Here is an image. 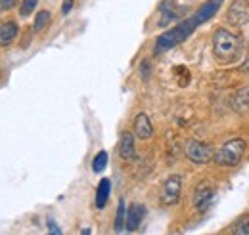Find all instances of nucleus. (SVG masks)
<instances>
[{
    "mask_svg": "<svg viewBox=\"0 0 249 235\" xmlns=\"http://www.w3.org/2000/svg\"><path fill=\"white\" fill-rule=\"evenodd\" d=\"M180 193H182V178L178 174H171L163 182V187H161V193H159V201H161V205L171 206L180 199Z\"/></svg>",
    "mask_w": 249,
    "mask_h": 235,
    "instance_id": "4",
    "label": "nucleus"
},
{
    "mask_svg": "<svg viewBox=\"0 0 249 235\" xmlns=\"http://www.w3.org/2000/svg\"><path fill=\"white\" fill-rule=\"evenodd\" d=\"M244 153H246V140L234 138V140L222 144L213 153V161L218 167H236V165H240Z\"/></svg>",
    "mask_w": 249,
    "mask_h": 235,
    "instance_id": "3",
    "label": "nucleus"
},
{
    "mask_svg": "<svg viewBox=\"0 0 249 235\" xmlns=\"http://www.w3.org/2000/svg\"><path fill=\"white\" fill-rule=\"evenodd\" d=\"M226 19L230 25L244 27L249 23V0H234L228 8Z\"/></svg>",
    "mask_w": 249,
    "mask_h": 235,
    "instance_id": "7",
    "label": "nucleus"
},
{
    "mask_svg": "<svg viewBox=\"0 0 249 235\" xmlns=\"http://www.w3.org/2000/svg\"><path fill=\"white\" fill-rule=\"evenodd\" d=\"M222 2H224V0H205V2L196 10L194 16H190V17H186V19H182L178 25H175L173 29L165 31V33L157 38L156 50H154V52L159 56V54H163V52H167V50L178 46L180 42H184L188 36L197 29L199 25H203L205 21H209L211 17L217 16V12L220 10Z\"/></svg>",
    "mask_w": 249,
    "mask_h": 235,
    "instance_id": "1",
    "label": "nucleus"
},
{
    "mask_svg": "<svg viewBox=\"0 0 249 235\" xmlns=\"http://www.w3.org/2000/svg\"><path fill=\"white\" fill-rule=\"evenodd\" d=\"M184 151H186V157L194 165H205V163H209L213 159V149L207 146V144L199 142V140H190V142H186Z\"/></svg>",
    "mask_w": 249,
    "mask_h": 235,
    "instance_id": "5",
    "label": "nucleus"
},
{
    "mask_svg": "<svg viewBox=\"0 0 249 235\" xmlns=\"http://www.w3.org/2000/svg\"><path fill=\"white\" fill-rule=\"evenodd\" d=\"M232 232H234V234H249V216H244Z\"/></svg>",
    "mask_w": 249,
    "mask_h": 235,
    "instance_id": "17",
    "label": "nucleus"
},
{
    "mask_svg": "<svg viewBox=\"0 0 249 235\" xmlns=\"http://www.w3.org/2000/svg\"><path fill=\"white\" fill-rule=\"evenodd\" d=\"M244 42L240 36L226 29H217L213 34V56L218 63L228 65L242 58Z\"/></svg>",
    "mask_w": 249,
    "mask_h": 235,
    "instance_id": "2",
    "label": "nucleus"
},
{
    "mask_svg": "<svg viewBox=\"0 0 249 235\" xmlns=\"http://www.w3.org/2000/svg\"><path fill=\"white\" fill-rule=\"evenodd\" d=\"M134 136L140 140H150L154 136V124L146 113H138L134 118Z\"/></svg>",
    "mask_w": 249,
    "mask_h": 235,
    "instance_id": "9",
    "label": "nucleus"
},
{
    "mask_svg": "<svg viewBox=\"0 0 249 235\" xmlns=\"http://www.w3.org/2000/svg\"><path fill=\"white\" fill-rule=\"evenodd\" d=\"M36 4H38V0H23V2H21V10H19V16H21V17L31 16L33 12L36 10Z\"/></svg>",
    "mask_w": 249,
    "mask_h": 235,
    "instance_id": "16",
    "label": "nucleus"
},
{
    "mask_svg": "<svg viewBox=\"0 0 249 235\" xmlns=\"http://www.w3.org/2000/svg\"><path fill=\"white\" fill-rule=\"evenodd\" d=\"M109 191H111V182L107 178H102V182L98 184V189H96V206L98 208H104L107 205Z\"/></svg>",
    "mask_w": 249,
    "mask_h": 235,
    "instance_id": "12",
    "label": "nucleus"
},
{
    "mask_svg": "<svg viewBox=\"0 0 249 235\" xmlns=\"http://www.w3.org/2000/svg\"><path fill=\"white\" fill-rule=\"evenodd\" d=\"M71 8H73V0H63V6H62L63 16H67V14L71 12Z\"/></svg>",
    "mask_w": 249,
    "mask_h": 235,
    "instance_id": "20",
    "label": "nucleus"
},
{
    "mask_svg": "<svg viewBox=\"0 0 249 235\" xmlns=\"http://www.w3.org/2000/svg\"><path fill=\"white\" fill-rule=\"evenodd\" d=\"M124 220H126V206H124V201L121 199L119 205H117V214H115V232H123L124 230Z\"/></svg>",
    "mask_w": 249,
    "mask_h": 235,
    "instance_id": "13",
    "label": "nucleus"
},
{
    "mask_svg": "<svg viewBox=\"0 0 249 235\" xmlns=\"http://www.w3.org/2000/svg\"><path fill=\"white\" fill-rule=\"evenodd\" d=\"M146 218V206L140 203H134L126 208V220H124V230L128 232H136L140 228V224Z\"/></svg>",
    "mask_w": 249,
    "mask_h": 235,
    "instance_id": "8",
    "label": "nucleus"
},
{
    "mask_svg": "<svg viewBox=\"0 0 249 235\" xmlns=\"http://www.w3.org/2000/svg\"><path fill=\"white\" fill-rule=\"evenodd\" d=\"M18 36V25L14 21L0 23V46H8L16 40Z\"/></svg>",
    "mask_w": 249,
    "mask_h": 235,
    "instance_id": "11",
    "label": "nucleus"
},
{
    "mask_svg": "<svg viewBox=\"0 0 249 235\" xmlns=\"http://www.w3.org/2000/svg\"><path fill=\"white\" fill-rule=\"evenodd\" d=\"M119 155L124 161H132L136 159V146H134V134L132 132H123L121 140H119Z\"/></svg>",
    "mask_w": 249,
    "mask_h": 235,
    "instance_id": "10",
    "label": "nucleus"
},
{
    "mask_svg": "<svg viewBox=\"0 0 249 235\" xmlns=\"http://www.w3.org/2000/svg\"><path fill=\"white\" fill-rule=\"evenodd\" d=\"M106 167H107V153H106V151H100V153L94 157L92 170L96 172V174H98V172H102Z\"/></svg>",
    "mask_w": 249,
    "mask_h": 235,
    "instance_id": "15",
    "label": "nucleus"
},
{
    "mask_svg": "<svg viewBox=\"0 0 249 235\" xmlns=\"http://www.w3.org/2000/svg\"><path fill=\"white\" fill-rule=\"evenodd\" d=\"M18 4V0H0V12H8Z\"/></svg>",
    "mask_w": 249,
    "mask_h": 235,
    "instance_id": "18",
    "label": "nucleus"
},
{
    "mask_svg": "<svg viewBox=\"0 0 249 235\" xmlns=\"http://www.w3.org/2000/svg\"><path fill=\"white\" fill-rule=\"evenodd\" d=\"M50 19H52V16H50V12L48 10H40V12H36V17H35V31H42L48 23H50Z\"/></svg>",
    "mask_w": 249,
    "mask_h": 235,
    "instance_id": "14",
    "label": "nucleus"
},
{
    "mask_svg": "<svg viewBox=\"0 0 249 235\" xmlns=\"http://www.w3.org/2000/svg\"><path fill=\"white\" fill-rule=\"evenodd\" d=\"M215 185L211 182H201L197 184V187L194 189V206L199 210V212H205L209 210V206L213 205V199H215Z\"/></svg>",
    "mask_w": 249,
    "mask_h": 235,
    "instance_id": "6",
    "label": "nucleus"
},
{
    "mask_svg": "<svg viewBox=\"0 0 249 235\" xmlns=\"http://www.w3.org/2000/svg\"><path fill=\"white\" fill-rule=\"evenodd\" d=\"M48 232H50V234H56V235L62 234V230L56 226V222H54V220H48Z\"/></svg>",
    "mask_w": 249,
    "mask_h": 235,
    "instance_id": "19",
    "label": "nucleus"
}]
</instances>
